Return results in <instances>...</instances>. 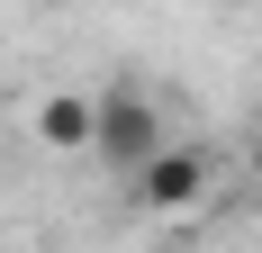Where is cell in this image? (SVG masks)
I'll return each mask as SVG.
<instances>
[{"label":"cell","mask_w":262,"mask_h":253,"mask_svg":"<svg viewBox=\"0 0 262 253\" xmlns=\"http://www.w3.org/2000/svg\"><path fill=\"white\" fill-rule=\"evenodd\" d=\"M27 136H36L46 154H91V136H100V100H91V91H46L36 118H27Z\"/></svg>","instance_id":"obj_3"},{"label":"cell","mask_w":262,"mask_h":253,"mask_svg":"<svg viewBox=\"0 0 262 253\" xmlns=\"http://www.w3.org/2000/svg\"><path fill=\"white\" fill-rule=\"evenodd\" d=\"M244 172H253V181H262V118H253V126H244Z\"/></svg>","instance_id":"obj_4"},{"label":"cell","mask_w":262,"mask_h":253,"mask_svg":"<svg viewBox=\"0 0 262 253\" xmlns=\"http://www.w3.org/2000/svg\"><path fill=\"white\" fill-rule=\"evenodd\" d=\"M127 190H136V208H145V217H190V208L208 199V154L172 136V145H163L154 163L127 181Z\"/></svg>","instance_id":"obj_2"},{"label":"cell","mask_w":262,"mask_h":253,"mask_svg":"<svg viewBox=\"0 0 262 253\" xmlns=\"http://www.w3.org/2000/svg\"><path fill=\"white\" fill-rule=\"evenodd\" d=\"M46 9H63V0H46Z\"/></svg>","instance_id":"obj_5"},{"label":"cell","mask_w":262,"mask_h":253,"mask_svg":"<svg viewBox=\"0 0 262 253\" xmlns=\"http://www.w3.org/2000/svg\"><path fill=\"white\" fill-rule=\"evenodd\" d=\"M244 9H253V0H244Z\"/></svg>","instance_id":"obj_6"},{"label":"cell","mask_w":262,"mask_h":253,"mask_svg":"<svg viewBox=\"0 0 262 253\" xmlns=\"http://www.w3.org/2000/svg\"><path fill=\"white\" fill-rule=\"evenodd\" d=\"M163 145H172L163 100H154V91H136V81H108V91H100V136H91V154H100L108 172H127V181H136Z\"/></svg>","instance_id":"obj_1"}]
</instances>
